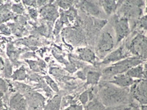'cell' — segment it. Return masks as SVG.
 <instances>
[{
    "label": "cell",
    "mask_w": 147,
    "mask_h": 110,
    "mask_svg": "<svg viewBox=\"0 0 147 110\" xmlns=\"http://www.w3.org/2000/svg\"><path fill=\"white\" fill-rule=\"evenodd\" d=\"M129 90L114 85H104L100 89L99 95L102 103L105 106L120 104L125 101L128 96Z\"/></svg>",
    "instance_id": "1"
},
{
    "label": "cell",
    "mask_w": 147,
    "mask_h": 110,
    "mask_svg": "<svg viewBox=\"0 0 147 110\" xmlns=\"http://www.w3.org/2000/svg\"><path fill=\"white\" fill-rule=\"evenodd\" d=\"M143 63V60L139 57L133 56L129 57L124 60H120L119 62H115L113 65L107 67L103 70V75L106 76H113L117 74L125 73L129 69Z\"/></svg>",
    "instance_id": "2"
},
{
    "label": "cell",
    "mask_w": 147,
    "mask_h": 110,
    "mask_svg": "<svg viewBox=\"0 0 147 110\" xmlns=\"http://www.w3.org/2000/svg\"><path fill=\"white\" fill-rule=\"evenodd\" d=\"M127 49L136 57L142 60L147 59V37L142 34H137L127 46Z\"/></svg>",
    "instance_id": "3"
},
{
    "label": "cell",
    "mask_w": 147,
    "mask_h": 110,
    "mask_svg": "<svg viewBox=\"0 0 147 110\" xmlns=\"http://www.w3.org/2000/svg\"><path fill=\"white\" fill-rule=\"evenodd\" d=\"M115 46L113 35L110 30H104L99 36L97 43V53L101 57L107 56L110 52H111Z\"/></svg>",
    "instance_id": "4"
},
{
    "label": "cell",
    "mask_w": 147,
    "mask_h": 110,
    "mask_svg": "<svg viewBox=\"0 0 147 110\" xmlns=\"http://www.w3.org/2000/svg\"><path fill=\"white\" fill-rule=\"evenodd\" d=\"M114 31L116 38V44H119L128 36L130 32V27L128 18L123 16H116L114 20Z\"/></svg>",
    "instance_id": "5"
},
{
    "label": "cell",
    "mask_w": 147,
    "mask_h": 110,
    "mask_svg": "<svg viewBox=\"0 0 147 110\" xmlns=\"http://www.w3.org/2000/svg\"><path fill=\"white\" fill-rule=\"evenodd\" d=\"M131 93L133 97L141 105H147V80L139 79L135 81L131 86Z\"/></svg>",
    "instance_id": "6"
},
{
    "label": "cell",
    "mask_w": 147,
    "mask_h": 110,
    "mask_svg": "<svg viewBox=\"0 0 147 110\" xmlns=\"http://www.w3.org/2000/svg\"><path fill=\"white\" fill-rule=\"evenodd\" d=\"M79 5L82 10L92 16L100 18L104 14V11L102 10V8L99 2L97 3L93 0H80Z\"/></svg>",
    "instance_id": "7"
},
{
    "label": "cell",
    "mask_w": 147,
    "mask_h": 110,
    "mask_svg": "<svg viewBox=\"0 0 147 110\" xmlns=\"http://www.w3.org/2000/svg\"><path fill=\"white\" fill-rule=\"evenodd\" d=\"M130 54L131 53L129 52L128 49L124 48V46H121L117 49H115V51H113L112 52L108 54L106 57H105L102 64L107 65V64L112 63V62H117L120 60L130 57Z\"/></svg>",
    "instance_id": "8"
},
{
    "label": "cell",
    "mask_w": 147,
    "mask_h": 110,
    "mask_svg": "<svg viewBox=\"0 0 147 110\" xmlns=\"http://www.w3.org/2000/svg\"><path fill=\"white\" fill-rule=\"evenodd\" d=\"M40 14L45 20L51 22L55 21L60 15L56 6L52 4L44 5V7L40 9Z\"/></svg>",
    "instance_id": "9"
},
{
    "label": "cell",
    "mask_w": 147,
    "mask_h": 110,
    "mask_svg": "<svg viewBox=\"0 0 147 110\" xmlns=\"http://www.w3.org/2000/svg\"><path fill=\"white\" fill-rule=\"evenodd\" d=\"M135 79L130 78L126 73H121L113 76V80L109 81V83L121 87V88H127L131 87L135 82Z\"/></svg>",
    "instance_id": "10"
},
{
    "label": "cell",
    "mask_w": 147,
    "mask_h": 110,
    "mask_svg": "<svg viewBox=\"0 0 147 110\" xmlns=\"http://www.w3.org/2000/svg\"><path fill=\"white\" fill-rule=\"evenodd\" d=\"M27 103L24 97L20 93H16L11 97L10 107L13 110H27Z\"/></svg>",
    "instance_id": "11"
},
{
    "label": "cell",
    "mask_w": 147,
    "mask_h": 110,
    "mask_svg": "<svg viewBox=\"0 0 147 110\" xmlns=\"http://www.w3.org/2000/svg\"><path fill=\"white\" fill-rule=\"evenodd\" d=\"M119 1V0H100L99 3L104 13L107 15H110L113 14L117 9Z\"/></svg>",
    "instance_id": "12"
},
{
    "label": "cell",
    "mask_w": 147,
    "mask_h": 110,
    "mask_svg": "<svg viewBox=\"0 0 147 110\" xmlns=\"http://www.w3.org/2000/svg\"><path fill=\"white\" fill-rule=\"evenodd\" d=\"M77 53L80 60L85 61V62L94 63L96 58L95 53L88 48H78L77 50Z\"/></svg>",
    "instance_id": "13"
},
{
    "label": "cell",
    "mask_w": 147,
    "mask_h": 110,
    "mask_svg": "<svg viewBox=\"0 0 147 110\" xmlns=\"http://www.w3.org/2000/svg\"><path fill=\"white\" fill-rule=\"evenodd\" d=\"M144 65L142 64H140V65H137V66L131 68L125 73L130 78L139 80V79H143L144 78Z\"/></svg>",
    "instance_id": "14"
},
{
    "label": "cell",
    "mask_w": 147,
    "mask_h": 110,
    "mask_svg": "<svg viewBox=\"0 0 147 110\" xmlns=\"http://www.w3.org/2000/svg\"><path fill=\"white\" fill-rule=\"evenodd\" d=\"M62 103V99L59 95H56L51 100L49 101L44 110H60Z\"/></svg>",
    "instance_id": "15"
},
{
    "label": "cell",
    "mask_w": 147,
    "mask_h": 110,
    "mask_svg": "<svg viewBox=\"0 0 147 110\" xmlns=\"http://www.w3.org/2000/svg\"><path fill=\"white\" fill-rule=\"evenodd\" d=\"M102 73L99 71H88L86 74V83L87 85H97L99 83Z\"/></svg>",
    "instance_id": "16"
},
{
    "label": "cell",
    "mask_w": 147,
    "mask_h": 110,
    "mask_svg": "<svg viewBox=\"0 0 147 110\" xmlns=\"http://www.w3.org/2000/svg\"><path fill=\"white\" fill-rule=\"evenodd\" d=\"M13 18V13L10 11L8 5H0V22H5Z\"/></svg>",
    "instance_id": "17"
},
{
    "label": "cell",
    "mask_w": 147,
    "mask_h": 110,
    "mask_svg": "<svg viewBox=\"0 0 147 110\" xmlns=\"http://www.w3.org/2000/svg\"><path fill=\"white\" fill-rule=\"evenodd\" d=\"M87 110H106L105 105L98 99H93L87 104Z\"/></svg>",
    "instance_id": "18"
},
{
    "label": "cell",
    "mask_w": 147,
    "mask_h": 110,
    "mask_svg": "<svg viewBox=\"0 0 147 110\" xmlns=\"http://www.w3.org/2000/svg\"><path fill=\"white\" fill-rule=\"evenodd\" d=\"M11 78L13 80L16 81H23L27 78V73H26V69L24 67H21L15 70V72L13 73L11 76Z\"/></svg>",
    "instance_id": "19"
},
{
    "label": "cell",
    "mask_w": 147,
    "mask_h": 110,
    "mask_svg": "<svg viewBox=\"0 0 147 110\" xmlns=\"http://www.w3.org/2000/svg\"><path fill=\"white\" fill-rule=\"evenodd\" d=\"M80 0H56L57 5L63 10H68L70 7H73L75 3H79Z\"/></svg>",
    "instance_id": "20"
},
{
    "label": "cell",
    "mask_w": 147,
    "mask_h": 110,
    "mask_svg": "<svg viewBox=\"0 0 147 110\" xmlns=\"http://www.w3.org/2000/svg\"><path fill=\"white\" fill-rule=\"evenodd\" d=\"M27 63L30 65V68L35 71H40V69L45 68V63L42 61H32V60H27Z\"/></svg>",
    "instance_id": "21"
},
{
    "label": "cell",
    "mask_w": 147,
    "mask_h": 110,
    "mask_svg": "<svg viewBox=\"0 0 147 110\" xmlns=\"http://www.w3.org/2000/svg\"><path fill=\"white\" fill-rule=\"evenodd\" d=\"M89 91L90 90H86L83 92L80 95V101L82 103V105H87L88 101H90V95H89Z\"/></svg>",
    "instance_id": "22"
},
{
    "label": "cell",
    "mask_w": 147,
    "mask_h": 110,
    "mask_svg": "<svg viewBox=\"0 0 147 110\" xmlns=\"http://www.w3.org/2000/svg\"><path fill=\"white\" fill-rule=\"evenodd\" d=\"M12 11L17 14H23L24 12V8L23 5L20 3L14 4V5H12L11 7Z\"/></svg>",
    "instance_id": "23"
},
{
    "label": "cell",
    "mask_w": 147,
    "mask_h": 110,
    "mask_svg": "<svg viewBox=\"0 0 147 110\" xmlns=\"http://www.w3.org/2000/svg\"><path fill=\"white\" fill-rule=\"evenodd\" d=\"M45 80L46 82H47V83L48 84V85L49 86V87L52 88V90H53L54 92H56V93H57V92H59V88L58 87H57V84L55 83V81L52 80V78H51L49 76H45Z\"/></svg>",
    "instance_id": "24"
},
{
    "label": "cell",
    "mask_w": 147,
    "mask_h": 110,
    "mask_svg": "<svg viewBox=\"0 0 147 110\" xmlns=\"http://www.w3.org/2000/svg\"><path fill=\"white\" fill-rule=\"evenodd\" d=\"M4 73H5V76L6 77H11L12 74H13V71H12V66L9 61H7L5 62V67H4Z\"/></svg>",
    "instance_id": "25"
},
{
    "label": "cell",
    "mask_w": 147,
    "mask_h": 110,
    "mask_svg": "<svg viewBox=\"0 0 147 110\" xmlns=\"http://www.w3.org/2000/svg\"><path fill=\"white\" fill-rule=\"evenodd\" d=\"M64 24L63 22L62 21L60 20V19H59V20H57V21H56V23H55V30H54V33H55V35H58L59 32H60V30H61V29H62L63 27V25Z\"/></svg>",
    "instance_id": "26"
},
{
    "label": "cell",
    "mask_w": 147,
    "mask_h": 110,
    "mask_svg": "<svg viewBox=\"0 0 147 110\" xmlns=\"http://www.w3.org/2000/svg\"><path fill=\"white\" fill-rule=\"evenodd\" d=\"M7 90H8L7 83L4 80L3 78H0V90L3 93H5V92L7 91Z\"/></svg>",
    "instance_id": "27"
},
{
    "label": "cell",
    "mask_w": 147,
    "mask_h": 110,
    "mask_svg": "<svg viewBox=\"0 0 147 110\" xmlns=\"http://www.w3.org/2000/svg\"><path fill=\"white\" fill-rule=\"evenodd\" d=\"M22 2H24V5H26L28 7H36L38 6L37 5V0H22Z\"/></svg>",
    "instance_id": "28"
},
{
    "label": "cell",
    "mask_w": 147,
    "mask_h": 110,
    "mask_svg": "<svg viewBox=\"0 0 147 110\" xmlns=\"http://www.w3.org/2000/svg\"><path fill=\"white\" fill-rule=\"evenodd\" d=\"M140 26L144 30H147V14L142 17L140 19Z\"/></svg>",
    "instance_id": "29"
},
{
    "label": "cell",
    "mask_w": 147,
    "mask_h": 110,
    "mask_svg": "<svg viewBox=\"0 0 147 110\" xmlns=\"http://www.w3.org/2000/svg\"><path fill=\"white\" fill-rule=\"evenodd\" d=\"M28 10H29V14L30 15V16L32 17V18H34V19H36L37 17H38V11H37L34 7L33 8H32V7H30Z\"/></svg>",
    "instance_id": "30"
},
{
    "label": "cell",
    "mask_w": 147,
    "mask_h": 110,
    "mask_svg": "<svg viewBox=\"0 0 147 110\" xmlns=\"http://www.w3.org/2000/svg\"><path fill=\"white\" fill-rule=\"evenodd\" d=\"M86 74H87V73H85L84 71H82V70H79L77 73V77L81 78L82 80H85V79H86Z\"/></svg>",
    "instance_id": "31"
},
{
    "label": "cell",
    "mask_w": 147,
    "mask_h": 110,
    "mask_svg": "<svg viewBox=\"0 0 147 110\" xmlns=\"http://www.w3.org/2000/svg\"><path fill=\"white\" fill-rule=\"evenodd\" d=\"M69 108L70 110H82V106L78 104H71Z\"/></svg>",
    "instance_id": "32"
},
{
    "label": "cell",
    "mask_w": 147,
    "mask_h": 110,
    "mask_svg": "<svg viewBox=\"0 0 147 110\" xmlns=\"http://www.w3.org/2000/svg\"><path fill=\"white\" fill-rule=\"evenodd\" d=\"M0 29H1V30H2V32H5L6 34H10V30H9L8 27H7L6 26L2 25L1 27H0Z\"/></svg>",
    "instance_id": "33"
},
{
    "label": "cell",
    "mask_w": 147,
    "mask_h": 110,
    "mask_svg": "<svg viewBox=\"0 0 147 110\" xmlns=\"http://www.w3.org/2000/svg\"><path fill=\"white\" fill-rule=\"evenodd\" d=\"M4 67H5V62L3 59L0 57V72L4 70Z\"/></svg>",
    "instance_id": "34"
},
{
    "label": "cell",
    "mask_w": 147,
    "mask_h": 110,
    "mask_svg": "<svg viewBox=\"0 0 147 110\" xmlns=\"http://www.w3.org/2000/svg\"><path fill=\"white\" fill-rule=\"evenodd\" d=\"M144 79H146V80H147V70H146V69H144Z\"/></svg>",
    "instance_id": "35"
},
{
    "label": "cell",
    "mask_w": 147,
    "mask_h": 110,
    "mask_svg": "<svg viewBox=\"0 0 147 110\" xmlns=\"http://www.w3.org/2000/svg\"><path fill=\"white\" fill-rule=\"evenodd\" d=\"M140 110H147V105H141Z\"/></svg>",
    "instance_id": "36"
},
{
    "label": "cell",
    "mask_w": 147,
    "mask_h": 110,
    "mask_svg": "<svg viewBox=\"0 0 147 110\" xmlns=\"http://www.w3.org/2000/svg\"><path fill=\"white\" fill-rule=\"evenodd\" d=\"M143 65H144V69H146V70H147V60H146V61L145 62H144V64Z\"/></svg>",
    "instance_id": "37"
},
{
    "label": "cell",
    "mask_w": 147,
    "mask_h": 110,
    "mask_svg": "<svg viewBox=\"0 0 147 110\" xmlns=\"http://www.w3.org/2000/svg\"><path fill=\"white\" fill-rule=\"evenodd\" d=\"M145 12H146V13L147 14V0H146V3H145Z\"/></svg>",
    "instance_id": "38"
},
{
    "label": "cell",
    "mask_w": 147,
    "mask_h": 110,
    "mask_svg": "<svg viewBox=\"0 0 147 110\" xmlns=\"http://www.w3.org/2000/svg\"><path fill=\"white\" fill-rule=\"evenodd\" d=\"M3 95H4V93L2 91H1V90H0V99H1V98H2Z\"/></svg>",
    "instance_id": "39"
},
{
    "label": "cell",
    "mask_w": 147,
    "mask_h": 110,
    "mask_svg": "<svg viewBox=\"0 0 147 110\" xmlns=\"http://www.w3.org/2000/svg\"><path fill=\"white\" fill-rule=\"evenodd\" d=\"M14 1H15V2H19V1H20V0H14Z\"/></svg>",
    "instance_id": "40"
},
{
    "label": "cell",
    "mask_w": 147,
    "mask_h": 110,
    "mask_svg": "<svg viewBox=\"0 0 147 110\" xmlns=\"http://www.w3.org/2000/svg\"><path fill=\"white\" fill-rule=\"evenodd\" d=\"M64 110H70V109H69V108H66V109H65Z\"/></svg>",
    "instance_id": "41"
},
{
    "label": "cell",
    "mask_w": 147,
    "mask_h": 110,
    "mask_svg": "<svg viewBox=\"0 0 147 110\" xmlns=\"http://www.w3.org/2000/svg\"><path fill=\"white\" fill-rule=\"evenodd\" d=\"M2 110H7V109H2Z\"/></svg>",
    "instance_id": "42"
}]
</instances>
